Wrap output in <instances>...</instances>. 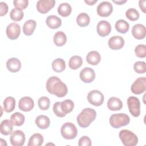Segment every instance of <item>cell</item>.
Returning <instances> with one entry per match:
<instances>
[{
  "mask_svg": "<svg viewBox=\"0 0 146 146\" xmlns=\"http://www.w3.org/2000/svg\"><path fill=\"white\" fill-rule=\"evenodd\" d=\"M46 89L47 91L57 97L62 98L66 95L68 92L67 87L57 76L49 78L46 82Z\"/></svg>",
  "mask_w": 146,
  "mask_h": 146,
  "instance_id": "obj_1",
  "label": "cell"
},
{
  "mask_svg": "<svg viewBox=\"0 0 146 146\" xmlns=\"http://www.w3.org/2000/svg\"><path fill=\"white\" fill-rule=\"evenodd\" d=\"M96 116L95 110L91 108H86L77 116V122L79 125L82 128L88 127Z\"/></svg>",
  "mask_w": 146,
  "mask_h": 146,
  "instance_id": "obj_2",
  "label": "cell"
},
{
  "mask_svg": "<svg viewBox=\"0 0 146 146\" xmlns=\"http://www.w3.org/2000/svg\"><path fill=\"white\" fill-rule=\"evenodd\" d=\"M130 118L125 113H114L110 118V124L114 128H119L121 127L128 125L129 123Z\"/></svg>",
  "mask_w": 146,
  "mask_h": 146,
  "instance_id": "obj_3",
  "label": "cell"
},
{
  "mask_svg": "<svg viewBox=\"0 0 146 146\" xmlns=\"http://www.w3.org/2000/svg\"><path fill=\"white\" fill-rule=\"evenodd\" d=\"M119 137L125 146H135L138 143L137 136L129 130H121L119 132Z\"/></svg>",
  "mask_w": 146,
  "mask_h": 146,
  "instance_id": "obj_4",
  "label": "cell"
},
{
  "mask_svg": "<svg viewBox=\"0 0 146 146\" xmlns=\"http://www.w3.org/2000/svg\"><path fill=\"white\" fill-rule=\"evenodd\" d=\"M62 136L66 139L71 140L76 137L78 130L76 126L71 122L64 123L60 129Z\"/></svg>",
  "mask_w": 146,
  "mask_h": 146,
  "instance_id": "obj_5",
  "label": "cell"
},
{
  "mask_svg": "<svg viewBox=\"0 0 146 146\" xmlns=\"http://www.w3.org/2000/svg\"><path fill=\"white\" fill-rule=\"evenodd\" d=\"M127 105L129 111L134 117H138L140 114V103L138 98L130 96L127 99Z\"/></svg>",
  "mask_w": 146,
  "mask_h": 146,
  "instance_id": "obj_6",
  "label": "cell"
},
{
  "mask_svg": "<svg viewBox=\"0 0 146 146\" xmlns=\"http://www.w3.org/2000/svg\"><path fill=\"white\" fill-rule=\"evenodd\" d=\"M103 94L98 90H92L87 95V100L88 102L93 106H100L104 102Z\"/></svg>",
  "mask_w": 146,
  "mask_h": 146,
  "instance_id": "obj_7",
  "label": "cell"
},
{
  "mask_svg": "<svg viewBox=\"0 0 146 146\" xmlns=\"http://www.w3.org/2000/svg\"><path fill=\"white\" fill-rule=\"evenodd\" d=\"M131 90L134 94H141L146 90V79L145 77H140L135 80L131 85Z\"/></svg>",
  "mask_w": 146,
  "mask_h": 146,
  "instance_id": "obj_8",
  "label": "cell"
},
{
  "mask_svg": "<svg viewBox=\"0 0 146 146\" xmlns=\"http://www.w3.org/2000/svg\"><path fill=\"white\" fill-rule=\"evenodd\" d=\"M96 10L99 16L106 17L111 15L113 11V7L110 2L103 1L99 4Z\"/></svg>",
  "mask_w": 146,
  "mask_h": 146,
  "instance_id": "obj_9",
  "label": "cell"
},
{
  "mask_svg": "<svg viewBox=\"0 0 146 146\" xmlns=\"http://www.w3.org/2000/svg\"><path fill=\"white\" fill-rule=\"evenodd\" d=\"M10 141L13 146H22L25 141V135L23 131L16 130L12 132Z\"/></svg>",
  "mask_w": 146,
  "mask_h": 146,
  "instance_id": "obj_10",
  "label": "cell"
},
{
  "mask_svg": "<svg viewBox=\"0 0 146 146\" xmlns=\"http://www.w3.org/2000/svg\"><path fill=\"white\" fill-rule=\"evenodd\" d=\"M6 33L7 36L11 40H15L18 38L21 33V27L16 23H11L6 27Z\"/></svg>",
  "mask_w": 146,
  "mask_h": 146,
  "instance_id": "obj_11",
  "label": "cell"
},
{
  "mask_svg": "<svg viewBox=\"0 0 146 146\" xmlns=\"http://www.w3.org/2000/svg\"><path fill=\"white\" fill-rule=\"evenodd\" d=\"M55 4L54 0H39L36 3V9L39 13L45 14L54 7Z\"/></svg>",
  "mask_w": 146,
  "mask_h": 146,
  "instance_id": "obj_12",
  "label": "cell"
},
{
  "mask_svg": "<svg viewBox=\"0 0 146 146\" xmlns=\"http://www.w3.org/2000/svg\"><path fill=\"white\" fill-rule=\"evenodd\" d=\"M79 76L80 79L84 83H91L95 78L94 70L90 67H85L80 72Z\"/></svg>",
  "mask_w": 146,
  "mask_h": 146,
  "instance_id": "obj_13",
  "label": "cell"
},
{
  "mask_svg": "<svg viewBox=\"0 0 146 146\" xmlns=\"http://www.w3.org/2000/svg\"><path fill=\"white\" fill-rule=\"evenodd\" d=\"M96 30L98 34L102 37L107 36L111 31V24L107 21H100L97 25Z\"/></svg>",
  "mask_w": 146,
  "mask_h": 146,
  "instance_id": "obj_14",
  "label": "cell"
},
{
  "mask_svg": "<svg viewBox=\"0 0 146 146\" xmlns=\"http://www.w3.org/2000/svg\"><path fill=\"white\" fill-rule=\"evenodd\" d=\"M34 106V102L32 98L29 96L22 98L18 103L19 108L25 112L31 111Z\"/></svg>",
  "mask_w": 146,
  "mask_h": 146,
  "instance_id": "obj_15",
  "label": "cell"
},
{
  "mask_svg": "<svg viewBox=\"0 0 146 146\" xmlns=\"http://www.w3.org/2000/svg\"><path fill=\"white\" fill-rule=\"evenodd\" d=\"M108 44L110 48L112 50H119L124 46V40L120 36H113L110 38Z\"/></svg>",
  "mask_w": 146,
  "mask_h": 146,
  "instance_id": "obj_16",
  "label": "cell"
},
{
  "mask_svg": "<svg viewBox=\"0 0 146 146\" xmlns=\"http://www.w3.org/2000/svg\"><path fill=\"white\" fill-rule=\"evenodd\" d=\"M132 34L133 36L137 39H144L146 34L145 26L142 24H136L132 29Z\"/></svg>",
  "mask_w": 146,
  "mask_h": 146,
  "instance_id": "obj_17",
  "label": "cell"
},
{
  "mask_svg": "<svg viewBox=\"0 0 146 146\" xmlns=\"http://www.w3.org/2000/svg\"><path fill=\"white\" fill-rule=\"evenodd\" d=\"M6 67L9 71L11 72H17L21 69V63L18 59L16 58H11L7 60L6 62Z\"/></svg>",
  "mask_w": 146,
  "mask_h": 146,
  "instance_id": "obj_18",
  "label": "cell"
},
{
  "mask_svg": "<svg viewBox=\"0 0 146 146\" xmlns=\"http://www.w3.org/2000/svg\"><path fill=\"white\" fill-rule=\"evenodd\" d=\"M107 107L111 111L120 110L123 107V103L118 98L111 97L108 100Z\"/></svg>",
  "mask_w": 146,
  "mask_h": 146,
  "instance_id": "obj_19",
  "label": "cell"
},
{
  "mask_svg": "<svg viewBox=\"0 0 146 146\" xmlns=\"http://www.w3.org/2000/svg\"><path fill=\"white\" fill-rule=\"evenodd\" d=\"M47 26L52 29H56L62 25L61 19L56 15H51L47 17L46 21Z\"/></svg>",
  "mask_w": 146,
  "mask_h": 146,
  "instance_id": "obj_20",
  "label": "cell"
},
{
  "mask_svg": "<svg viewBox=\"0 0 146 146\" xmlns=\"http://www.w3.org/2000/svg\"><path fill=\"white\" fill-rule=\"evenodd\" d=\"M35 123L38 128L40 129H45L48 128L50 124V120L48 117L47 116L40 115L36 117Z\"/></svg>",
  "mask_w": 146,
  "mask_h": 146,
  "instance_id": "obj_21",
  "label": "cell"
},
{
  "mask_svg": "<svg viewBox=\"0 0 146 146\" xmlns=\"http://www.w3.org/2000/svg\"><path fill=\"white\" fill-rule=\"evenodd\" d=\"M86 60L90 64L97 65L101 60V56L98 51H91L87 54Z\"/></svg>",
  "mask_w": 146,
  "mask_h": 146,
  "instance_id": "obj_22",
  "label": "cell"
},
{
  "mask_svg": "<svg viewBox=\"0 0 146 146\" xmlns=\"http://www.w3.org/2000/svg\"><path fill=\"white\" fill-rule=\"evenodd\" d=\"M13 129V124L11 123V120L8 119L3 120L0 125V130L1 132L3 135H9L12 133Z\"/></svg>",
  "mask_w": 146,
  "mask_h": 146,
  "instance_id": "obj_23",
  "label": "cell"
},
{
  "mask_svg": "<svg viewBox=\"0 0 146 146\" xmlns=\"http://www.w3.org/2000/svg\"><path fill=\"white\" fill-rule=\"evenodd\" d=\"M36 26V23L34 20L30 19L25 22L23 26V32L26 35L29 36L34 33Z\"/></svg>",
  "mask_w": 146,
  "mask_h": 146,
  "instance_id": "obj_24",
  "label": "cell"
},
{
  "mask_svg": "<svg viewBox=\"0 0 146 146\" xmlns=\"http://www.w3.org/2000/svg\"><path fill=\"white\" fill-rule=\"evenodd\" d=\"M54 43L59 47L62 46L66 44L67 42V36L63 31L56 32L54 36Z\"/></svg>",
  "mask_w": 146,
  "mask_h": 146,
  "instance_id": "obj_25",
  "label": "cell"
},
{
  "mask_svg": "<svg viewBox=\"0 0 146 146\" xmlns=\"http://www.w3.org/2000/svg\"><path fill=\"white\" fill-rule=\"evenodd\" d=\"M43 143V136L38 133L33 134L29 140L27 144L28 146H40L42 145Z\"/></svg>",
  "mask_w": 146,
  "mask_h": 146,
  "instance_id": "obj_26",
  "label": "cell"
},
{
  "mask_svg": "<svg viewBox=\"0 0 146 146\" xmlns=\"http://www.w3.org/2000/svg\"><path fill=\"white\" fill-rule=\"evenodd\" d=\"M3 105V109L5 112H11L15 108V100L12 96H8L4 100Z\"/></svg>",
  "mask_w": 146,
  "mask_h": 146,
  "instance_id": "obj_27",
  "label": "cell"
},
{
  "mask_svg": "<svg viewBox=\"0 0 146 146\" xmlns=\"http://www.w3.org/2000/svg\"><path fill=\"white\" fill-rule=\"evenodd\" d=\"M72 11L71 5L66 2L62 3L58 8V13L62 17H66L70 15Z\"/></svg>",
  "mask_w": 146,
  "mask_h": 146,
  "instance_id": "obj_28",
  "label": "cell"
},
{
  "mask_svg": "<svg viewBox=\"0 0 146 146\" xmlns=\"http://www.w3.org/2000/svg\"><path fill=\"white\" fill-rule=\"evenodd\" d=\"M51 66L52 70L56 72H61L64 71L66 68L65 62L61 58H57L53 60Z\"/></svg>",
  "mask_w": 146,
  "mask_h": 146,
  "instance_id": "obj_29",
  "label": "cell"
},
{
  "mask_svg": "<svg viewBox=\"0 0 146 146\" xmlns=\"http://www.w3.org/2000/svg\"><path fill=\"white\" fill-rule=\"evenodd\" d=\"M25 116L20 112H15L10 116V120L15 126H21L25 122Z\"/></svg>",
  "mask_w": 146,
  "mask_h": 146,
  "instance_id": "obj_30",
  "label": "cell"
},
{
  "mask_svg": "<svg viewBox=\"0 0 146 146\" xmlns=\"http://www.w3.org/2000/svg\"><path fill=\"white\" fill-rule=\"evenodd\" d=\"M115 27L118 32L121 34H125L129 30V23L125 20L119 19L115 23Z\"/></svg>",
  "mask_w": 146,
  "mask_h": 146,
  "instance_id": "obj_31",
  "label": "cell"
},
{
  "mask_svg": "<svg viewBox=\"0 0 146 146\" xmlns=\"http://www.w3.org/2000/svg\"><path fill=\"white\" fill-rule=\"evenodd\" d=\"M83 63V60L80 56L74 55L71 57L68 62V66L72 70L79 68Z\"/></svg>",
  "mask_w": 146,
  "mask_h": 146,
  "instance_id": "obj_32",
  "label": "cell"
},
{
  "mask_svg": "<svg viewBox=\"0 0 146 146\" xmlns=\"http://www.w3.org/2000/svg\"><path fill=\"white\" fill-rule=\"evenodd\" d=\"M76 22L80 27H86L90 24V18L89 15L85 13L79 14L76 18Z\"/></svg>",
  "mask_w": 146,
  "mask_h": 146,
  "instance_id": "obj_33",
  "label": "cell"
},
{
  "mask_svg": "<svg viewBox=\"0 0 146 146\" xmlns=\"http://www.w3.org/2000/svg\"><path fill=\"white\" fill-rule=\"evenodd\" d=\"M60 107L63 112L67 114L72 111L74 107V103L70 99H66L61 102Z\"/></svg>",
  "mask_w": 146,
  "mask_h": 146,
  "instance_id": "obj_34",
  "label": "cell"
},
{
  "mask_svg": "<svg viewBox=\"0 0 146 146\" xmlns=\"http://www.w3.org/2000/svg\"><path fill=\"white\" fill-rule=\"evenodd\" d=\"M23 13L22 10L18 8H13L10 13V18L14 21H19L23 17Z\"/></svg>",
  "mask_w": 146,
  "mask_h": 146,
  "instance_id": "obj_35",
  "label": "cell"
},
{
  "mask_svg": "<svg viewBox=\"0 0 146 146\" xmlns=\"http://www.w3.org/2000/svg\"><path fill=\"white\" fill-rule=\"evenodd\" d=\"M126 17L132 21H135L139 18V13L138 11L134 8H129L125 12Z\"/></svg>",
  "mask_w": 146,
  "mask_h": 146,
  "instance_id": "obj_36",
  "label": "cell"
},
{
  "mask_svg": "<svg viewBox=\"0 0 146 146\" xmlns=\"http://www.w3.org/2000/svg\"><path fill=\"white\" fill-rule=\"evenodd\" d=\"M39 108L42 110H47L49 108L50 105V100L46 96H42L39 98L38 101Z\"/></svg>",
  "mask_w": 146,
  "mask_h": 146,
  "instance_id": "obj_37",
  "label": "cell"
},
{
  "mask_svg": "<svg viewBox=\"0 0 146 146\" xmlns=\"http://www.w3.org/2000/svg\"><path fill=\"white\" fill-rule=\"evenodd\" d=\"M133 68L138 74H144L146 71L145 63L143 61L136 62L133 66Z\"/></svg>",
  "mask_w": 146,
  "mask_h": 146,
  "instance_id": "obj_38",
  "label": "cell"
},
{
  "mask_svg": "<svg viewBox=\"0 0 146 146\" xmlns=\"http://www.w3.org/2000/svg\"><path fill=\"white\" fill-rule=\"evenodd\" d=\"M136 55L139 58H145L146 56V48L145 44H139L135 48Z\"/></svg>",
  "mask_w": 146,
  "mask_h": 146,
  "instance_id": "obj_39",
  "label": "cell"
},
{
  "mask_svg": "<svg viewBox=\"0 0 146 146\" xmlns=\"http://www.w3.org/2000/svg\"><path fill=\"white\" fill-rule=\"evenodd\" d=\"M60 103L61 102H57L54 104L53 106V111L54 113L58 117H63L66 115L63 112V111L61 110L60 107Z\"/></svg>",
  "mask_w": 146,
  "mask_h": 146,
  "instance_id": "obj_40",
  "label": "cell"
},
{
  "mask_svg": "<svg viewBox=\"0 0 146 146\" xmlns=\"http://www.w3.org/2000/svg\"><path fill=\"white\" fill-rule=\"evenodd\" d=\"M28 0H15L13 1V4L16 8L23 10L28 6Z\"/></svg>",
  "mask_w": 146,
  "mask_h": 146,
  "instance_id": "obj_41",
  "label": "cell"
},
{
  "mask_svg": "<svg viewBox=\"0 0 146 146\" xmlns=\"http://www.w3.org/2000/svg\"><path fill=\"white\" fill-rule=\"evenodd\" d=\"M92 144L91 139L87 136H82L78 142V145L79 146H91Z\"/></svg>",
  "mask_w": 146,
  "mask_h": 146,
  "instance_id": "obj_42",
  "label": "cell"
},
{
  "mask_svg": "<svg viewBox=\"0 0 146 146\" xmlns=\"http://www.w3.org/2000/svg\"><path fill=\"white\" fill-rule=\"evenodd\" d=\"M0 7H1V16H3L6 15L8 11V6L6 3L4 2H0Z\"/></svg>",
  "mask_w": 146,
  "mask_h": 146,
  "instance_id": "obj_43",
  "label": "cell"
},
{
  "mask_svg": "<svg viewBox=\"0 0 146 146\" xmlns=\"http://www.w3.org/2000/svg\"><path fill=\"white\" fill-rule=\"evenodd\" d=\"M145 3H146L145 0H140L139 2L140 8L143 11V12L144 13H145V12H146V11H145Z\"/></svg>",
  "mask_w": 146,
  "mask_h": 146,
  "instance_id": "obj_44",
  "label": "cell"
},
{
  "mask_svg": "<svg viewBox=\"0 0 146 146\" xmlns=\"http://www.w3.org/2000/svg\"><path fill=\"white\" fill-rule=\"evenodd\" d=\"M97 0H85L84 2L87 3L88 5H93L94 3L97 2Z\"/></svg>",
  "mask_w": 146,
  "mask_h": 146,
  "instance_id": "obj_45",
  "label": "cell"
},
{
  "mask_svg": "<svg viewBox=\"0 0 146 146\" xmlns=\"http://www.w3.org/2000/svg\"><path fill=\"white\" fill-rule=\"evenodd\" d=\"M112 2L117 4V5H122L124 3H125L127 2L126 0H124V1H123V0H121V1H115V0H112Z\"/></svg>",
  "mask_w": 146,
  "mask_h": 146,
  "instance_id": "obj_46",
  "label": "cell"
}]
</instances>
